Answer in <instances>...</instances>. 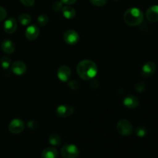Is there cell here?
<instances>
[{"mask_svg":"<svg viewBox=\"0 0 158 158\" xmlns=\"http://www.w3.org/2000/svg\"><path fill=\"white\" fill-rule=\"evenodd\" d=\"M77 72L80 78L89 80L97 76L98 69L97 64L92 60H84L80 61L77 65Z\"/></svg>","mask_w":158,"mask_h":158,"instance_id":"cell-1","label":"cell"},{"mask_svg":"<svg viewBox=\"0 0 158 158\" xmlns=\"http://www.w3.org/2000/svg\"><path fill=\"white\" fill-rule=\"evenodd\" d=\"M125 23L130 26H137L143 21V13L138 8H131L123 15Z\"/></svg>","mask_w":158,"mask_h":158,"instance_id":"cell-2","label":"cell"},{"mask_svg":"<svg viewBox=\"0 0 158 158\" xmlns=\"http://www.w3.org/2000/svg\"><path fill=\"white\" fill-rule=\"evenodd\" d=\"M60 154L63 158H77L80 155V150L76 145L67 144L62 148Z\"/></svg>","mask_w":158,"mask_h":158,"instance_id":"cell-3","label":"cell"},{"mask_svg":"<svg viewBox=\"0 0 158 158\" xmlns=\"http://www.w3.org/2000/svg\"><path fill=\"white\" fill-rule=\"evenodd\" d=\"M117 131L120 135L130 136L133 133V126L131 122L127 120H120L117 123Z\"/></svg>","mask_w":158,"mask_h":158,"instance_id":"cell-4","label":"cell"},{"mask_svg":"<svg viewBox=\"0 0 158 158\" xmlns=\"http://www.w3.org/2000/svg\"><path fill=\"white\" fill-rule=\"evenodd\" d=\"M24 122L20 119H14L9 125V132L13 134H19L24 131Z\"/></svg>","mask_w":158,"mask_h":158,"instance_id":"cell-5","label":"cell"},{"mask_svg":"<svg viewBox=\"0 0 158 158\" xmlns=\"http://www.w3.org/2000/svg\"><path fill=\"white\" fill-rule=\"evenodd\" d=\"M63 40L67 44L76 45L80 40V35L73 29H69L63 34Z\"/></svg>","mask_w":158,"mask_h":158,"instance_id":"cell-6","label":"cell"},{"mask_svg":"<svg viewBox=\"0 0 158 158\" xmlns=\"http://www.w3.org/2000/svg\"><path fill=\"white\" fill-rule=\"evenodd\" d=\"M156 69H157V66L155 63L152 61H148L142 66L140 74L144 78H148L155 73Z\"/></svg>","mask_w":158,"mask_h":158,"instance_id":"cell-7","label":"cell"},{"mask_svg":"<svg viewBox=\"0 0 158 158\" xmlns=\"http://www.w3.org/2000/svg\"><path fill=\"white\" fill-rule=\"evenodd\" d=\"M74 113V107L71 105H60L56 110V114L58 117L66 118L70 117Z\"/></svg>","mask_w":158,"mask_h":158,"instance_id":"cell-8","label":"cell"},{"mask_svg":"<svg viewBox=\"0 0 158 158\" xmlns=\"http://www.w3.org/2000/svg\"><path fill=\"white\" fill-rule=\"evenodd\" d=\"M40 28L35 25H29L26 29L25 32V35H26V39L30 41H33L35 39L38 38L40 35Z\"/></svg>","mask_w":158,"mask_h":158,"instance_id":"cell-9","label":"cell"},{"mask_svg":"<svg viewBox=\"0 0 158 158\" xmlns=\"http://www.w3.org/2000/svg\"><path fill=\"white\" fill-rule=\"evenodd\" d=\"M57 76L60 81L66 82L70 79L71 77V69L66 65H63L60 66L57 71Z\"/></svg>","mask_w":158,"mask_h":158,"instance_id":"cell-10","label":"cell"},{"mask_svg":"<svg viewBox=\"0 0 158 158\" xmlns=\"http://www.w3.org/2000/svg\"><path fill=\"white\" fill-rule=\"evenodd\" d=\"M11 69L12 73L17 76H21L24 74L27 70V66L26 63H23V61H15L11 66Z\"/></svg>","mask_w":158,"mask_h":158,"instance_id":"cell-11","label":"cell"},{"mask_svg":"<svg viewBox=\"0 0 158 158\" xmlns=\"http://www.w3.org/2000/svg\"><path fill=\"white\" fill-rule=\"evenodd\" d=\"M3 28H4V31L7 34L14 33L17 29L16 20L13 17H10V18L7 19L5 21Z\"/></svg>","mask_w":158,"mask_h":158,"instance_id":"cell-12","label":"cell"},{"mask_svg":"<svg viewBox=\"0 0 158 158\" xmlns=\"http://www.w3.org/2000/svg\"><path fill=\"white\" fill-rule=\"evenodd\" d=\"M123 105L126 106L128 109H135L136 107L139 106V99L137 97L133 95L127 96V97H125L123 100Z\"/></svg>","mask_w":158,"mask_h":158,"instance_id":"cell-13","label":"cell"},{"mask_svg":"<svg viewBox=\"0 0 158 158\" xmlns=\"http://www.w3.org/2000/svg\"><path fill=\"white\" fill-rule=\"evenodd\" d=\"M146 18L148 21L151 23H156L158 21V6L154 5V6H151L148 8L146 12Z\"/></svg>","mask_w":158,"mask_h":158,"instance_id":"cell-14","label":"cell"},{"mask_svg":"<svg viewBox=\"0 0 158 158\" xmlns=\"http://www.w3.org/2000/svg\"><path fill=\"white\" fill-rule=\"evenodd\" d=\"M2 49L6 54H12L15 51V46L13 42L10 40H5L1 44Z\"/></svg>","mask_w":158,"mask_h":158,"instance_id":"cell-15","label":"cell"},{"mask_svg":"<svg viewBox=\"0 0 158 158\" xmlns=\"http://www.w3.org/2000/svg\"><path fill=\"white\" fill-rule=\"evenodd\" d=\"M58 156V151L52 147L46 148L41 154L42 158H56Z\"/></svg>","mask_w":158,"mask_h":158,"instance_id":"cell-16","label":"cell"},{"mask_svg":"<svg viewBox=\"0 0 158 158\" xmlns=\"http://www.w3.org/2000/svg\"><path fill=\"white\" fill-rule=\"evenodd\" d=\"M63 16L67 19H72L76 16V10L74 8L71 7L69 6H66L63 7L62 9Z\"/></svg>","mask_w":158,"mask_h":158,"instance_id":"cell-17","label":"cell"},{"mask_svg":"<svg viewBox=\"0 0 158 158\" xmlns=\"http://www.w3.org/2000/svg\"><path fill=\"white\" fill-rule=\"evenodd\" d=\"M48 140L52 146H59L61 143V138L56 134H51L48 137Z\"/></svg>","mask_w":158,"mask_h":158,"instance_id":"cell-18","label":"cell"},{"mask_svg":"<svg viewBox=\"0 0 158 158\" xmlns=\"http://www.w3.org/2000/svg\"><path fill=\"white\" fill-rule=\"evenodd\" d=\"M19 22L21 23L23 26H29L32 22V18L31 15L27 13H23L19 16Z\"/></svg>","mask_w":158,"mask_h":158,"instance_id":"cell-19","label":"cell"},{"mask_svg":"<svg viewBox=\"0 0 158 158\" xmlns=\"http://www.w3.org/2000/svg\"><path fill=\"white\" fill-rule=\"evenodd\" d=\"M0 63H1L2 67L5 69H9V66H11V63H12V60L9 58L7 56H4L0 60Z\"/></svg>","mask_w":158,"mask_h":158,"instance_id":"cell-20","label":"cell"},{"mask_svg":"<svg viewBox=\"0 0 158 158\" xmlns=\"http://www.w3.org/2000/svg\"><path fill=\"white\" fill-rule=\"evenodd\" d=\"M135 133L137 137H143L148 134V129L144 127H138L136 128Z\"/></svg>","mask_w":158,"mask_h":158,"instance_id":"cell-21","label":"cell"},{"mask_svg":"<svg viewBox=\"0 0 158 158\" xmlns=\"http://www.w3.org/2000/svg\"><path fill=\"white\" fill-rule=\"evenodd\" d=\"M37 22H38V23L40 26H45L47 24L48 22H49V17L46 15H44V14L40 15H39L38 18H37Z\"/></svg>","mask_w":158,"mask_h":158,"instance_id":"cell-22","label":"cell"},{"mask_svg":"<svg viewBox=\"0 0 158 158\" xmlns=\"http://www.w3.org/2000/svg\"><path fill=\"white\" fill-rule=\"evenodd\" d=\"M135 89L137 90V92L138 93H142L144 91L145 89V83L143 82H138L137 83L135 84Z\"/></svg>","mask_w":158,"mask_h":158,"instance_id":"cell-23","label":"cell"},{"mask_svg":"<svg viewBox=\"0 0 158 158\" xmlns=\"http://www.w3.org/2000/svg\"><path fill=\"white\" fill-rule=\"evenodd\" d=\"M63 3L62 2L56 1V2L53 3V5H52V9H53L55 12H59V11L62 10V9H63Z\"/></svg>","mask_w":158,"mask_h":158,"instance_id":"cell-24","label":"cell"},{"mask_svg":"<svg viewBox=\"0 0 158 158\" xmlns=\"http://www.w3.org/2000/svg\"><path fill=\"white\" fill-rule=\"evenodd\" d=\"M69 86L70 89H73V90H77V89H79L80 87V83L77 81V80H70L69 82Z\"/></svg>","mask_w":158,"mask_h":158,"instance_id":"cell-25","label":"cell"},{"mask_svg":"<svg viewBox=\"0 0 158 158\" xmlns=\"http://www.w3.org/2000/svg\"><path fill=\"white\" fill-rule=\"evenodd\" d=\"M27 127L30 130L37 129L39 127L38 122L35 121V120H29V121L27 123Z\"/></svg>","mask_w":158,"mask_h":158,"instance_id":"cell-26","label":"cell"},{"mask_svg":"<svg viewBox=\"0 0 158 158\" xmlns=\"http://www.w3.org/2000/svg\"><path fill=\"white\" fill-rule=\"evenodd\" d=\"M106 2H107V0H90V2L96 6H105Z\"/></svg>","mask_w":158,"mask_h":158,"instance_id":"cell-27","label":"cell"},{"mask_svg":"<svg viewBox=\"0 0 158 158\" xmlns=\"http://www.w3.org/2000/svg\"><path fill=\"white\" fill-rule=\"evenodd\" d=\"M7 16V12H6V9L2 6H0V21H2Z\"/></svg>","mask_w":158,"mask_h":158,"instance_id":"cell-28","label":"cell"},{"mask_svg":"<svg viewBox=\"0 0 158 158\" xmlns=\"http://www.w3.org/2000/svg\"><path fill=\"white\" fill-rule=\"evenodd\" d=\"M24 6H28V7H31L35 3V0H19Z\"/></svg>","mask_w":158,"mask_h":158,"instance_id":"cell-29","label":"cell"},{"mask_svg":"<svg viewBox=\"0 0 158 158\" xmlns=\"http://www.w3.org/2000/svg\"><path fill=\"white\" fill-rule=\"evenodd\" d=\"M90 86H91V87L94 88V89H96V88L98 87V86H99V83H98V81H97V80H95V79H94V78L91 79Z\"/></svg>","mask_w":158,"mask_h":158,"instance_id":"cell-30","label":"cell"},{"mask_svg":"<svg viewBox=\"0 0 158 158\" xmlns=\"http://www.w3.org/2000/svg\"><path fill=\"white\" fill-rule=\"evenodd\" d=\"M77 1V0H61V2L63 3V4L68 5V6L74 4V3H75Z\"/></svg>","mask_w":158,"mask_h":158,"instance_id":"cell-31","label":"cell"},{"mask_svg":"<svg viewBox=\"0 0 158 158\" xmlns=\"http://www.w3.org/2000/svg\"><path fill=\"white\" fill-rule=\"evenodd\" d=\"M116 1H117V0H116Z\"/></svg>","mask_w":158,"mask_h":158,"instance_id":"cell-32","label":"cell"}]
</instances>
